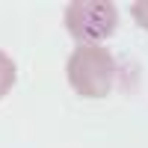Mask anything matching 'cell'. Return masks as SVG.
<instances>
[{
  "instance_id": "1",
  "label": "cell",
  "mask_w": 148,
  "mask_h": 148,
  "mask_svg": "<svg viewBox=\"0 0 148 148\" xmlns=\"http://www.w3.org/2000/svg\"><path fill=\"white\" fill-rule=\"evenodd\" d=\"M68 83L83 98H107L116 80V59L107 47L98 45H80L68 56Z\"/></svg>"
},
{
  "instance_id": "2",
  "label": "cell",
  "mask_w": 148,
  "mask_h": 148,
  "mask_svg": "<svg viewBox=\"0 0 148 148\" xmlns=\"http://www.w3.org/2000/svg\"><path fill=\"white\" fill-rule=\"evenodd\" d=\"M119 27V9L113 0H71L65 6V30L80 45L104 42Z\"/></svg>"
},
{
  "instance_id": "3",
  "label": "cell",
  "mask_w": 148,
  "mask_h": 148,
  "mask_svg": "<svg viewBox=\"0 0 148 148\" xmlns=\"http://www.w3.org/2000/svg\"><path fill=\"white\" fill-rule=\"evenodd\" d=\"M15 77H18V71H15V62L0 51V98H3L12 86H15Z\"/></svg>"
},
{
  "instance_id": "4",
  "label": "cell",
  "mask_w": 148,
  "mask_h": 148,
  "mask_svg": "<svg viewBox=\"0 0 148 148\" xmlns=\"http://www.w3.org/2000/svg\"><path fill=\"white\" fill-rule=\"evenodd\" d=\"M130 12H133V21H136L142 30H148V0H136V3L130 6Z\"/></svg>"
}]
</instances>
